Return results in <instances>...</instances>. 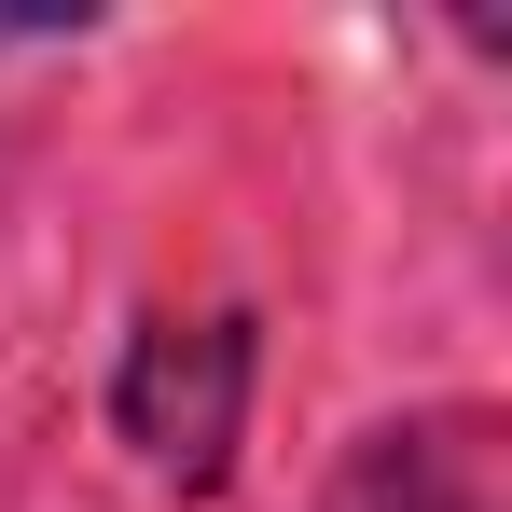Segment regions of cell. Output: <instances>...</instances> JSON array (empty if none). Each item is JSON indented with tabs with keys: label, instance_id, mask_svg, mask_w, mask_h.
<instances>
[{
	"label": "cell",
	"instance_id": "obj_1",
	"mask_svg": "<svg viewBox=\"0 0 512 512\" xmlns=\"http://www.w3.org/2000/svg\"><path fill=\"white\" fill-rule=\"evenodd\" d=\"M236 402H250V333H236V319H153V333L125 346V388H111L125 443H139L153 471H180V485L222 471Z\"/></svg>",
	"mask_w": 512,
	"mask_h": 512
}]
</instances>
